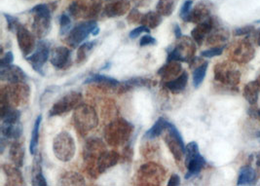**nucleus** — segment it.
I'll list each match as a JSON object with an SVG mask.
<instances>
[{
	"mask_svg": "<svg viewBox=\"0 0 260 186\" xmlns=\"http://www.w3.org/2000/svg\"><path fill=\"white\" fill-rule=\"evenodd\" d=\"M229 58L238 64H248L254 58L255 50L252 43L245 38L242 40H237L228 48Z\"/></svg>",
	"mask_w": 260,
	"mask_h": 186,
	"instance_id": "12",
	"label": "nucleus"
},
{
	"mask_svg": "<svg viewBox=\"0 0 260 186\" xmlns=\"http://www.w3.org/2000/svg\"><path fill=\"white\" fill-rule=\"evenodd\" d=\"M254 30H255V28H254L253 25L248 24V25H245V26L236 28L234 30L233 35H235V36H248V35H251Z\"/></svg>",
	"mask_w": 260,
	"mask_h": 186,
	"instance_id": "47",
	"label": "nucleus"
},
{
	"mask_svg": "<svg viewBox=\"0 0 260 186\" xmlns=\"http://www.w3.org/2000/svg\"><path fill=\"white\" fill-rule=\"evenodd\" d=\"M50 61L57 70H67L71 65V52L68 47L58 46L51 50Z\"/></svg>",
	"mask_w": 260,
	"mask_h": 186,
	"instance_id": "17",
	"label": "nucleus"
},
{
	"mask_svg": "<svg viewBox=\"0 0 260 186\" xmlns=\"http://www.w3.org/2000/svg\"><path fill=\"white\" fill-rule=\"evenodd\" d=\"M156 84V82L152 81L151 79H147V78H143V77H134L130 78L128 80L120 82L118 88H117V93L124 94L129 92L131 90L137 89V88H150Z\"/></svg>",
	"mask_w": 260,
	"mask_h": 186,
	"instance_id": "24",
	"label": "nucleus"
},
{
	"mask_svg": "<svg viewBox=\"0 0 260 186\" xmlns=\"http://www.w3.org/2000/svg\"><path fill=\"white\" fill-rule=\"evenodd\" d=\"M180 184V177L179 175L177 174H174L171 176L169 182H168V186H178Z\"/></svg>",
	"mask_w": 260,
	"mask_h": 186,
	"instance_id": "54",
	"label": "nucleus"
},
{
	"mask_svg": "<svg viewBox=\"0 0 260 186\" xmlns=\"http://www.w3.org/2000/svg\"><path fill=\"white\" fill-rule=\"evenodd\" d=\"M16 34L20 50L22 51L24 57H27L36 50L37 44L35 38L36 35L30 34V32L22 24L18 27Z\"/></svg>",
	"mask_w": 260,
	"mask_h": 186,
	"instance_id": "18",
	"label": "nucleus"
},
{
	"mask_svg": "<svg viewBox=\"0 0 260 186\" xmlns=\"http://www.w3.org/2000/svg\"><path fill=\"white\" fill-rule=\"evenodd\" d=\"M163 135H164V140L169 150L173 154L175 160L180 162L185 156L186 146L184 145L183 139L178 128L174 124L169 122Z\"/></svg>",
	"mask_w": 260,
	"mask_h": 186,
	"instance_id": "11",
	"label": "nucleus"
},
{
	"mask_svg": "<svg viewBox=\"0 0 260 186\" xmlns=\"http://www.w3.org/2000/svg\"><path fill=\"white\" fill-rule=\"evenodd\" d=\"M250 35H251V39L255 42V44L260 47V28L255 29Z\"/></svg>",
	"mask_w": 260,
	"mask_h": 186,
	"instance_id": "55",
	"label": "nucleus"
},
{
	"mask_svg": "<svg viewBox=\"0 0 260 186\" xmlns=\"http://www.w3.org/2000/svg\"><path fill=\"white\" fill-rule=\"evenodd\" d=\"M168 121L166 120L164 117H160L155 123L153 126L148 130L145 135H144V139L146 140H154L157 139L158 137H160L161 135H163V133L165 132L167 126H168Z\"/></svg>",
	"mask_w": 260,
	"mask_h": 186,
	"instance_id": "36",
	"label": "nucleus"
},
{
	"mask_svg": "<svg viewBox=\"0 0 260 186\" xmlns=\"http://www.w3.org/2000/svg\"><path fill=\"white\" fill-rule=\"evenodd\" d=\"M225 45H220V46H214L211 49L205 50L201 53V56L203 58H214L217 56H220L223 51H224Z\"/></svg>",
	"mask_w": 260,
	"mask_h": 186,
	"instance_id": "44",
	"label": "nucleus"
},
{
	"mask_svg": "<svg viewBox=\"0 0 260 186\" xmlns=\"http://www.w3.org/2000/svg\"><path fill=\"white\" fill-rule=\"evenodd\" d=\"M84 84H93L95 85L98 88H100L102 91L105 92H116L117 88L120 85V82L117 81L116 79L109 77L107 75H103V74H94L90 77H88Z\"/></svg>",
	"mask_w": 260,
	"mask_h": 186,
	"instance_id": "22",
	"label": "nucleus"
},
{
	"mask_svg": "<svg viewBox=\"0 0 260 186\" xmlns=\"http://www.w3.org/2000/svg\"><path fill=\"white\" fill-rule=\"evenodd\" d=\"M142 33L149 34L150 33V28L142 24L141 26L133 29L130 34H129V37H130L131 39H136V38H138L140 35H142Z\"/></svg>",
	"mask_w": 260,
	"mask_h": 186,
	"instance_id": "49",
	"label": "nucleus"
},
{
	"mask_svg": "<svg viewBox=\"0 0 260 186\" xmlns=\"http://www.w3.org/2000/svg\"><path fill=\"white\" fill-rule=\"evenodd\" d=\"M248 164H254L253 168L256 170L258 176H260V151L252 153L249 156V163Z\"/></svg>",
	"mask_w": 260,
	"mask_h": 186,
	"instance_id": "50",
	"label": "nucleus"
},
{
	"mask_svg": "<svg viewBox=\"0 0 260 186\" xmlns=\"http://www.w3.org/2000/svg\"><path fill=\"white\" fill-rule=\"evenodd\" d=\"M206 164L207 161L199 151L198 143L196 141L189 142L185 147V166L187 168L185 179L199 175Z\"/></svg>",
	"mask_w": 260,
	"mask_h": 186,
	"instance_id": "10",
	"label": "nucleus"
},
{
	"mask_svg": "<svg viewBox=\"0 0 260 186\" xmlns=\"http://www.w3.org/2000/svg\"><path fill=\"white\" fill-rule=\"evenodd\" d=\"M120 158H121V156L118 152L115 151V150H110V151L107 150L98 160L96 167H98L99 174L102 175V174L106 173L108 169L117 165Z\"/></svg>",
	"mask_w": 260,
	"mask_h": 186,
	"instance_id": "25",
	"label": "nucleus"
},
{
	"mask_svg": "<svg viewBox=\"0 0 260 186\" xmlns=\"http://www.w3.org/2000/svg\"><path fill=\"white\" fill-rule=\"evenodd\" d=\"M166 172L164 167L159 164L149 162L140 167L136 175V184L138 185H161L165 180Z\"/></svg>",
	"mask_w": 260,
	"mask_h": 186,
	"instance_id": "5",
	"label": "nucleus"
},
{
	"mask_svg": "<svg viewBox=\"0 0 260 186\" xmlns=\"http://www.w3.org/2000/svg\"><path fill=\"white\" fill-rule=\"evenodd\" d=\"M59 184L60 185H85L86 181L81 174L76 172H64L59 178Z\"/></svg>",
	"mask_w": 260,
	"mask_h": 186,
	"instance_id": "35",
	"label": "nucleus"
},
{
	"mask_svg": "<svg viewBox=\"0 0 260 186\" xmlns=\"http://www.w3.org/2000/svg\"><path fill=\"white\" fill-rule=\"evenodd\" d=\"M73 123L77 132L85 136L99 125V116L95 108L89 105L81 104L74 109Z\"/></svg>",
	"mask_w": 260,
	"mask_h": 186,
	"instance_id": "4",
	"label": "nucleus"
},
{
	"mask_svg": "<svg viewBox=\"0 0 260 186\" xmlns=\"http://www.w3.org/2000/svg\"><path fill=\"white\" fill-rule=\"evenodd\" d=\"M214 82L227 91H238L241 81V71L230 61L218 63L214 66Z\"/></svg>",
	"mask_w": 260,
	"mask_h": 186,
	"instance_id": "2",
	"label": "nucleus"
},
{
	"mask_svg": "<svg viewBox=\"0 0 260 186\" xmlns=\"http://www.w3.org/2000/svg\"><path fill=\"white\" fill-rule=\"evenodd\" d=\"M31 184L35 186H47L48 183L43 175L42 166H41V156L40 154L35 158L32 170H31Z\"/></svg>",
	"mask_w": 260,
	"mask_h": 186,
	"instance_id": "34",
	"label": "nucleus"
},
{
	"mask_svg": "<svg viewBox=\"0 0 260 186\" xmlns=\"http://www.w3.org/2000/svg\"><path fill=\"white\" fill-rule=\"evenodd\" d=\"M213 4L207 0H202L198 2L195 7L192 8L188 17L184 22L187 23H200L210 17H212Z\"/></svg>",
	"mask_w": 260,
	"mask_h": 186,
	"instance_id": "20",
	"label": "nucleus"
},
{
	"mask_svg": "<svg viewBox=\"0 0 260 186\" xmlns=\"http://www.w3.org/2000/svg\"><path fill=\"white\" fill-rule=\"evenodd\" d=\"M177 3L178 0H159L156 5V10L161 16L169 17L175 11Z\"/></svg>",
	"mask_w": 260,
	"mask_h": 186,
	"instance_id": "38",
	"label": "nucleus"
},
{
	"mask_svg": "<svg viewBox=\"0 0 260 186\" xmlns=\"http://www.w3.org/2000/svg\"><path fill=\"white\" fill-rule=\"evenodd\" d=\"M228 38H229V33L225 29L224 27L218 24L207 37L206 44L213 45V46H220L227 41Z\"/></svg>",
	"mask_w": 260,
	"mask_h": 186,
	"instance_id": "32",
	"label": "nucleus"
},
{
	"mask_svg": "<svg viewBox=\"0 0 260 186\" xmlns=\"http://www.w3.org/2000/svg\"><path fill=\"white\" fill-rule=\"evenodd\" d=\"M2 170L6 176V185H24V176L19 170V167L4 164L2 166Z\"/></svg>",
	"mask_w": 260,
	"mask_h": 186,
	"instance_id": "28",
	"label": "nucleus"
},
{
	"mask_svg": "<svg viewBox=\"0 0 260 186\" xmlns=\"http://www.w3.org/2000/svg\"><path fill=\"white\" fill-rule=\"evenodd\" d=\"M131 3L129 0H113L105 7L103 15L107 18H117L126 15L130 11Z\"/></svg>",
	"mask_w": 260,
	"mask_h": 186,
	"instance_id": "23",
	"label": "nucleus"
},
{
	"mask_svg": "<svg viewBox=\"0 0 260 186\" xmlns=\"http://www.w3.org/2000/svg\"><path fill=\"white\" fill-rule=\"evenodd\" d=\"M260 93V79L253 81L248 82V84L244 88V98L248 102V104L251 105H256L258 101V97Z\"/></svg>",
	"mask_w": 260,
	"mask_h": 186,
	"instance_id": "33",
	"label": "nucleus"
},
{
	"mask_svg": "<svg viewBox=\"0 0 260 186\" xmlns=\"http://www.w3.org/2000/svg\"><path fill=\"white\" fill-rule=\"evenodd\" d=\"M134 126L127 120L118 118L110 122L105 129V140L112 147L125 145L130 140Z\"/></svg>",
	"mask_w": 260,
	"mask_h": 186,
	"instance_id": "1",
	"label": "nucleus"
},
{
	"mask_svg": "<svg viewBox=\"0 0 260 186\" xmlns=\"http://www.w3.org/2000/svg\"><path fill=\"white\" fill-rule=\"evenodd\" d=\"M124 159L127 160V161H131L132 159V156H133V151L131 150L130 146H126L125 149H124Z\"/></svg>",
	"mask_w": 260,
	"mask_h": 186,
	"instance_id": "56",
	"label": "nucleus"
},
{
	"mask_svg": "<svg viewBox=\"0 0 260 186\" xmlns=\"http://www.w3.org/2000/svg\"><path fill=\"white\" fill-rule=\"evenodd\" d=\"M82 102V95L78 92H71L66 96H63L61 99L54 104L52 108L49 111V116H59L66 114L71 111L72 109H75L79 105H81Z\"/></svg>",
	"mask_w": 260,
	"mask_h": 186,
	"instance_id": "15",
	"label": "nucleus"
},
{
	"mask_svg": "<svg viewBox=\"0 0 260 186\" xmlns=\"http://www.w3.org/2000/svg\"><path fill=\"white\" fill-rule=\"evenodd\" d=\"M96 26H98V23L93 20L77 23L71 29L70 34L67 35L64 42L70 47L76 48L79 46L84 40H86L89 37V35L93 34Z\"/></svg>",
	"mask_w": 260,
	"mask_h": 186,
	"instance_id": "14",
	"label": "nucleus"
},
{
	"mask_svg": "<svg viewBox=\"0 0 260 186\" xmlns=\"http://www.w3.org/2000/svg\"><path fill=\"white\" fill-rule=\"evenodd\" d=\"M13 60H14V56H13L12 52H7L5 55L2 56V58L0 59V68L12 65Z\"/></svg>",
	"mask_w": 260,
	"mask_h": 186,
	"instance_id": "52",
	"label": "nucleus"
},
{
	"mask_svg": "<svg viewBox=\"0 0 260 186\" xmlns=\"http://www.w3.org/2000/svg\"><path fill=\"white\" fill-rule=\"evenodd\" d=\"M53 151L56 158L61 162H70L75 155L76 145L70 133L60 132L53 141Z\"/></svg>",
	"mask_w": 260,
	"mask_h": 186,
	"instance_id": "9",
	"label": "nucleus"
},
{
	"mask_svg": "<svg viewBox=\"0 0 260 186\" xmlns=\"http://www.w3.org/2000/svg\"><path fill=\"white\" fill-rule=\"evenodd\" d=\"M181 73L182 67L180 61H167V64L158 70V75L164 83L177 78Z\"/></svg>",
	"mask_w": 260,
	"mask_h": 186,
	"instance_id": "26",
	"label": "nucleus"
},
{
	"mask_svg": "<svg viewBox=\"0 0 260 186\" xmlns=\"http://www.w3.org/2000/svg\"><path fill=\"white\" fill-rule=\"evenodd\" d=\"M100 34V27L99 26H96L95 28V30L93 32V34H92V35H94V36H96V35H99Z\"/></svg>",
	"mask_w": 260,
	"mask_h": 186,
	"instance_id": "59",
	"label": "nucleus"
},
{
	"mask_svg": "<svg viewBox=\"0 0 260 186\" xmlns=\"http://www.w3.org/2000/svg\"><path fill=\"white\" fill-rule=\"evenodd\" d=\"M106 151L107 146L101 139H90L87 140L83 150V158L85 170L92 178L99 177L100 174L98 172L96 164L99 158Z\"/></svg>",
	"mask_w": 260,
	"mask_h": 186,
	"instance_id": "3",
	"label": "nucleus"
},
{
	"mask_svg": "<svg viewBox=\"0 0 260 186\" xmlns=\"http://www.w3.org/2000/svg\"><path fill=\"white\" fill-rule=\"evenodd\" d=\"M41 121H42V115L37 116L35 125H34V129H32L30 143H29V151L31 153V155H36V150H37L38 140H39V129L41 125Z\"/></svg>",
	"mask_w": 260,
	"mask_h": 186,
	"instance_id": "40",
	"label": "nucleus"
},
{
	"mask_svg": "<svg viewBox=\"0 0 260 186\" xmlns=\"http://www.w3.org/2000/svg\"><path fill=\"white\" fill-rule=\"evenodd\" d=\"M0 79L2 81L8 82L9 84L26 83L27 76L24 70L18 66L9 65L6 67L0 68Z\"/></svg>",
	"mask_w": 260,
	"mask_h": 186,
	"instance_id": "21",
	"label": "nucleus"
},
{
	"mask_svg": "<svg viewBox=\"0 0 260 186\" xmlns=\"http://www.w3.org/2000/svg\"><path fill=\"white\" fill-rule=\"evenodd\" d=\"M188 83V73L183 71L177 78L164 83V88L174 95H178L184 91Z\"/></svg>",
	"mask_w": 260,
	"mask_h": 186,
	"instance_id": "30",
	"label": "nucleus"
},
{
	"mask_svg": "<svg viewBox=\"0 0 260 186\" xmlns=\"http://www.w3.org/2000/svg\"><path fill=\"white\" fill-rule=\"evenodd\" d=\"M257 177L258 174L251 165L244 166L239 172L237 185H254L257 181Z\"/></svg>",
	"mask_w": 260,
	"mask_h": 186,
	"instance_id": "29",
	"label": "nucleus"
},
{
	"mask_svg": "<svg viewBox=\"0 0 260 186\" xmlns=\"http://www.w3.org/2000/svg\"><path fill=\"white\" fill-rule=\"evenodd\" d=\"M103 8V0H72L69 13L73 19H94Z\"/></svg>",
	"mask_w": 260,
	"mask_h": 186,
	"instance_id": "7",
	"label": "nucleus"
},
{
	"mask_svg": "<svg viewBox=\"0 0 260 186\" xmlns=\"http://www.w3.org/2000/svg\"><path fill=\"white\" fill-rule=\"evenodd\" d=\"M218 24L219 23L216 20V18L212 16L206 21L197 23L196 27L191 32V36L198 45H202L204 41L207 39V37L214 29V27H216Z\"/></svg>",
	"mask_w": 260,
	"mask_h": 186,
	"instance_id": "19",
	"label": "nucleus"
},
{
	"mask_svg": "<svg viewBox=\"0 0 260 186\" xmlns=\"http://www.w3.org/2000/svg\"><path fill=\"white\" fill-rule=\"evenodd\" d=\"M192 6H193V0H185L184 3L182 4L180 11H179V17L185 21L186 18L188 17L190 12L192 10Z\"/></svg>",
	"mask_w": 260,
	"mask_h": 186,
	"instance_id": "46",
	"label": "nucleus"
},
{
	"mask_svg": "<svg viewBox=\"0 0 260 186\" xmlns=\"http://www.w3.org/2000/svg\"><path fill=\"white\" fill-rule=\"evenodd\" d=\"M10 102L14 107L27 105L30 98V88L26 83L10 84L5 86Z\"/></svg>",
	"mask_w": 260,
	"mask_h": 186,
	"instance_id": "16",
	"label": "nucleus"
},
{
	"mask_svg": "<svg viewBox=\"0 0 260 186\" xmlns=\"http://www.w3.org/2000/svg\"><path fill=\"white\" fill-rule=\"evenodd\" d=\"M256 137H257L258 139H260V132H257V133H256Z\"/></svg>",
	"mask_w": 260,
	"mask_h": 186,
	"instance_id": "60",
	"label": "nucleus"
},
{
	"mask_svg": "<svg viewBox=\"0 0 260 186\" xmlns=\"http://www.w3.org/2000/svg\"><path fill=\"white\" fill-rule=\"evenodd\" d=\"M138 6H145L149 3V0H134Z\"/></svg>",
	"mask_w": 260,
	"mask_h": 186,
	"instance_id": "58",
	"label": "nucleus"
},
{
	"mask_svg": "<svg viewBox=\"0 0 260 186\" xmlns=\"http://www.w3.org/2000/svg\"><path fill=\"white\" fill-rule=\"evenodd\" d=\"M1 137L8 140H20L23 135V125L21 121L16 123L3 122L1 124Z\"/></svg>",
	"mask_w": 260,
	"mask_h": 186,
	"instance_id": "27",
	"label": "nucleus"
},
{
	"mask_svg": "<svg viewBox=\"0 0 260 186\" xmlns=\"http://www.w3.org/2000/svg\"><path fill=\"white\" fill-rule=\"evenodd\" d=\"M196 42L194 39L188 36L182 35L178 38L176 46L169 53L167 61H180V63H190L195 58L196 54Z\"/></svg>",
	"mask_w": 260,
	"mask_h": 186,
	"instance_id": "8",
	"label": "nucleus"
},
{
	"mask_svg": "<svg viewBox=\"0 0 260 186\" xmlns=\"http://www.w3.org/2000/svg\"><path fill=\"white\" fill-rule=\"evenodd\" d=\"M157 42H156V39L150 36L149 35H144L142 36L140 40V46H150V45H155Z\"/></svg>",
	"mask_w": 260,
	"mask_h": 186,
	"instance_id": "51",
	"label": "nucleus"
},
{
	"mask_svg": "<svg viewBox=\"0 0 260 186\" xmlns=\"http://www.w3.org/2000/svg\"><path fill=\"white\" fill-rule=\"evenodd\" d=\"M163 16H161L158 12L150 11L144 15H142V21L141 23L143 25L149 27L150 29L156 28L157 26L160 25V23H162Z\"/></svg>",
	"mask_w": 260,
	"mask_h": 186,
	"instance_id": "37",
	"label": "nucleus"
},
{
	"mask_svg": "<svg viewBox=\"0 0 260 186\" xmlns=\"http://www.w3.org/2000/svg\"><path fill=\"white\" fill-rule=\"evenodd\" d=\"M50 54H51L50 43L46 40L39 39V41L36 44L35 52L31 55L25 57V59L29 63V65L34 70H36V72L41 76H44L45 75L44 66L46 65L49 59Z\"/></svg>",
	"mask_w": 260,
	"mask_h": 186,
	"instance_id": "13",
	"label": "nucleus"
},
{
	"mask_svg": "<svg viewBox=\"0 0 260 186\" xmlns=\"http://www.w3.org/2000/svg\"><path fill=\"white\" fill-rule=\"evenodd\" d=\"M30 13L34 16V22L31 26L32 33L37 38L43 39L50 33L52 26L50 5L38 4L30 10Z\"/></svg>",
	"mask_w": 260,
	"mask_h": 186,
	"instance_id": "6",
	"label": "nucleus"
},
{
	"mask_svg": "<svg viewBox=\"0 0 260 186\" xmlns=\"http://www.w3.org/2000/svg\"><path fill=\"white\" fill-rule=\"evenodd\" d=\"M174 33H175V36H176V38H177V39L180 38V37L182 36V34H181V28H180V26L178 25V23H176V24L174 25Z\"/></svg>",
	"mask_w": 260,
	"mask_h": 186,
	"instance_id": "57",
	"label": "nucleus"
},
{
	"mask_svg": "<svg viewBox=\"0 0 260 186\" xmlns=\"http://www.w3.org/2000/svg\"><path fill=\"white\" fill-rule=\"evenodd\" d=\"M208 68H209V61L205 60L204 63H202L200 66L196 67L193 70V84H194L195 88H199L200 85L204 81L206 74H207Z\"/></svg>",
	"mask_w": 260,
	"mask_h": 186,
	"instance_id": "39",
	"label": "nucleus"
},
{
	"mask_svg": "<svg viewBox=\"0 0 260 186\" xmlns=\"http://www.w3.org/2000/svg\"><path fill=\"white\" fill-rule=\"evenodd\" d=\"M4 17L7 21V27L10 32L12 33H16L18 27L21 25V23L19 22V20L15 17H13L11 15H8V14H4Z\"/></svg>",
	"mask_w": 260,
	"mask_h": 186,
	"instance_id": "45",
	"label": "nucleus"
},
{
	"mask_svg": "<svg viewBox=\"0 0 260 186\" xmlns=\"http://www.w3.org/2000/svg\"><path fill=\"white\" fill-rule=\"evenodd\" d=\"M248 114L251 118L260 120V108L251 105L248 109Z\"/></svg>",
	"mask_w": 260,
	"mask_h": 186,
	"instance_id": "53",
	"label": "nucleus"
},
{
	"mask_svg": "<svg viewBox=\"0 0 260 186\" xmlns=\"http://www.w3.org/2000/svg\"><path fill=\"white\" fill-rule=\"evenodd\" d=\"M147 140V142L142 147V153L145 158L150 159L158 154L159 146L156 145L153 142H151V140Z\"/></svg>",
	"mask_w": 260,
	"mask_h": 186,
	"instance_id": "42",
	"label": "nucleus"
},
{
	"mask_svg": "<svg viewBox=\"0 0 260 186\" xmlns=\"http://www.w3.org/2000/svg\"><path fill=\"white\" fill-rule=\"evenodd\" d=\"M9 157L12 163L21 168L24 165V145L20 140H14L9 149Z\"/></svg>",
	"mask_w": 260,
	"mask_h": 186,
	"instance_id": "31",
	"label": "nucleus"
},
{
	"mask_svg": "<svg viewBox=\"0 0 260 186\" xmlns=\"http://www.w3.org/2000/svg\"><path fill=\"white\" fill-rule=\"evenodd\" d=\"M71 20L70 16L62 14L59 17V35H67L71 29Z\"/></svg>",
	"mask_w": 260,
	"mask_h": 186,
	"instance_id": "43",
	"label": "nucleus"
},
{
	"mask_svg": "<svg viewBox=\"0 0 260 186\" xmlns=\"http://www.w3.org/2000/svg\"><path fill=\"white\" fill-rule=\"evenodd\" d=\"M142 14L137 8H133L129 13V16L127 18L128 23H139L142 21Z\"/></svg>",
	"mask_w": 260,
	"mask_h": 186,
	"instance_id": "48",
	"label": "nucleus"
},
{
	"mask_svg": "<svg viewBox=\"0 0 260 186\" xmlns=\"http://www.w3.org/2000/svg\"><path fill=\"white\" fill-rule=\"evenodd\" d=\"M96 44V41H89L86 43H83L81 46L78 48L77 51V58H76V61L77 63H83L89 55V53L94 49V47Z\"/></svg>",
	"mask_w": 260,
	"mask_h": 186,
	"instance_id": "41",
	"label": "nucleus"
}]
</instances>
